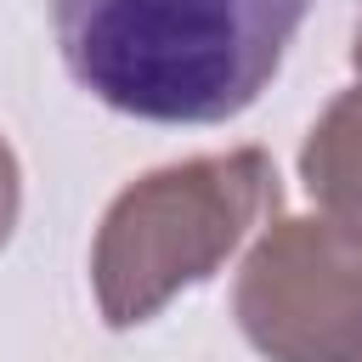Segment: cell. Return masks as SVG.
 <instances>
[{
    "label": "cell",
    "instance_id": "cell-1",
    "mask_svg": "<svg viewBox=\"0 0 362 362\" xmlns=\"http://www.w3.org/2000/svg\"><path fill=\"white\" fill-rule=\"evenodd\" d=\"M305 0H51L62 68L153 124L238 119L283 68Z\"/></svg>",
    "mask_w": 362,
    "mask_h": 362
},
{
    "label": "cell",
    "instance_id": "cell-2",
    "mask_svg": "<svg viewBox=\"0 0 362 362\" xmlns=\"http://www.w3.org/2000/svg\"><path fill=\"white\" fill-rule=\"evenodd\" d=\"M283 204L277 164L260 147L204 153L130 181L90 243V283L107 328L158 317L181 288L215 277L238 243Z\"/></svg>",
    "mask_w": 362,
    "mask_h": 362
},
{
    "label": "cell",
    "instance_id": "cell-3",
    "mask_svg": "<svg viewBox=\"0 0 362 362\" xmlns=\"http://www.w3.org/2000/svg\"><path fill=\"white\" fill-rule=\"evenodd\" d=\"M232 311L266 362H362V255L322 215H288L243 255Z\"/></svg>",
    "mask_w": 362,
    "mask_h": 362
},
{
    "label": "cell",
    "instance_id": "cell-4",
    "mask_svg": "<svg viewBox=\"0 0 362 362\" xmlns=\"http://www.w3.org/2000/svg\"><path fill=\"white\" fill-rule=\"evenodd\" d=\"M351 62H356V85H345L311 124L300 147V175H305V192L317 198V215L362 255V28L351 45Z\"/></svg>",
    "mask_w": 362,
    "mask_h": 362
},
{
    "label": "cell",
    "instance_id": "cell-5",
    "mask_svg": "<svg viewBox=\"0 0 362 362\" xmlns=\"http://www.w3.org/2000/svg\"><path fill=\"white\" fill-rule=\"evenodd\" d=\"M17 209H23V175H17V153H11V141L0 136V249H6L11 226H17Z\"/></svg>",
    "mask_w": 362,
    "mask_h": 362
}]
</instances>
